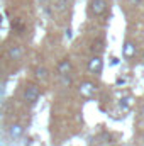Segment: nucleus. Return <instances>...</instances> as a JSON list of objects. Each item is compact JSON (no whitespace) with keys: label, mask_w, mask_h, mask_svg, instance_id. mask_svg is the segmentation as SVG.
I'll return each mask as SVG.
<instances>
[{"label":"nucleus","mask_w":144,"mask_h":146,"mask_svg":"<svg viewBox=\"0 0 144 146\" xmlns=\"http://www.w3.org/2000/svg\"><path fill=\"white\" fill-rule=\"evenodd\" d=\"M39 95H41V88H39V85H36V83H29L26 87V90H24V100L27 104H34L37 99H39Z\"/></svg>","instance_id":"f257e3e1"},{"label":"nucleus","mask_w":144,"mask_h":146,"mask_svg":"<svg viewBox=\"0 0 144 146\" xmlns=\"http://www.w3.org/2000/svg\"><path fill=\"white\" fill-rule=\"evenodd\" d=\"M107 9V0H92L90 2V10L93 15H102Z\"/></svg>","instance_id":"f03ea898"},{"label":"nucleus","mask_w":144,"mask_h":146,"mask_svg":"<svg viewBox=\"0 0 144 146\" xmlns=\"http://www.w3.org/2000/svg\"><path fill=\"white\" fill-rule=\"evenodd\" d=\"M102 68H104V61H102V58H100L98 54L88 60V70L92 73H100Z\"/></svg>","instance_id":"7ed1b4c3"},{"label":"nucleus","mask_w":144,"mask_h":146,"mask_svg":"<svg viewBox=\"0 0 144 146\" xmlns=\"http://www.w3.org/2000/svg\"><path fill=\"white\" fill-rule=\"evenodd\" d=\"M24 48L20 46V44H14L9 51H7V54H9V58L10 60H14V61H19V60H22V56H24Z\"/></svg>","instance_id":"20e7f679"},{"label":"nucleus","mask_w":144,"mask_h":146,"mask_svg":"<svg viewBox=\"0 0 144 146\" xmlns=\"http://www.w3.org/2000/svg\"><path fill=\"white\" fill-rule=\"evenodd\" d=\"M80 94H81L83 97H92V95L95 94V85H93L92 82H83V83L80 85Z\"/></svg>","instance_id":"39448f33"},{"label":"nucleus","mask_w":144,"mask_h":146,"mask_svg":"<svg viewBox=\"0 0 144 146\" xmlns=\"http://www.w3.org/2000/svg\"><path fill=\"white\" fill-rule=\"evenodd\" d=\"M122 54H124L126 58L136 56V44H134L132 41H127V42L124 44V48H122Z\"/></svg>","instance_id":"423d86ee"},{"label":"nucleus","mask_w":144,"mask_h":146,"mask_svg":"<svg viewBox=\"0 0 144 146\" xmlns=\"http://www.w3.org/2000/svg\"><path fill=\"white\" fill-rule=\"evenodd\" d=\"M70 72H71V61L70 60H63L58 65V73L59 75H70Z\"/></svg>","instance_id":"0eeeda50"},{"label":"nucleus","mask_w":144,"mask_h":146,"mask_svg":"<svg viewBox=\"0 0 144 146\" xmlns=\"http://www.w3.org/2000/svg\"><path fill=\"white\" fill-rule=\"evenodd\" d=\"M9 133H10L12 138H20L22 136V126L20 124H12L10 129H9Z\"/></svg>","instance_id":"6e6552de"},{"label":"nucleus","mask_w":144,"mask_h":146,"mask_svg":"<svg viewBox=\"0 0 144 146\" xmlns=\"http://www.w3.org/2000/svg\"><path fill=\"white\" fill-rule=\"evenodd\" d=\"M36 76L39 78V80H46V78H48V70H46V68H42V66H41V68H37V70H36Z\"/></svg>","instance_id":"1a4fd4ad"},{"label":"nucleus","mask_w":144,"mask_h":146,"mask_svg":"<svg viewBox=\"0 0 144 146\" xmlns=\"http://www.w3.org/2000/svg\"><path fill=\"white\" fill-rule=\"evenodd\" d=\"M131 106H132V99H131V97H126V99L120 100V107H122V109H129Z\"/></svg>","instance_id":"9d476101"},{"label":"nucleus","mask_w":144,"mask_h":146,"mask_svg":"<svg viewBox=\"0 0 144 146\" xmlns=\"http://www.w3.org/2000/svg\"><path fill=\"white\" fill-rule=\"evenodd\" d=\"M66 9V0H58V3H56V10H65Z\"/></svg>","instance_id":"9b49d317"},{"label":"nucleus","mask_w":144,"mask_h":146,"mask_svg":"<svg viewBox=\"0 0 144 146\" xmlns=\"http://www.w3.org/2000/svg\"><path fill=\"white\" fill-rule=\"evenodd\" d=\"M93 51H97V53H100L102 49H104V46H102V41H97V42H93V48H92Z\"/></svg>","instance_id":"f8f14e48"},{"label":"nucleus","mask_w":144,"mask_h":146,"mask_svg":"<svg viewBox=\"0 0 144 146\" xmlns=\"http://www.w3.org/2000/svg\"><path fill=\"white\" fill-rule=\"evenodd\" d=\"M141 2H143V0H129V3H131V5H139Z\"/></svg>","instance_id":"ddd939ff"},{"label":"nucleus","mask_w":144,"mask_h":146,"mask_svg":"<svg viewBox=\"0 0 144 146\" xmlns=\"http://www.w3.org/2000/svg\"><path fill=\"white\" fill-rule=\"evenodd\" d=\"M141 114H143V115H144V106H143V109H141Z\"/></svg>","instance_id":"4468645a"},{"label":"nucleus","mask_w":144,"mask_h":146,"mask_svg":"<svg viewBox=\"0 0 144 146\" xmlns=\"http://www.w3.org/2000/svg\"><path fill=\"white\" fill-rule=\"evenodd\" d=\"M39 2H46V0H39Z\"/></svg>","instance_id":"2eb2a0df"},{"label":"nucleus","mask_w":144,"mask_h":146,"mask_svg":"<svg viewBox=\"0 0 144 146\" xmlns=\"http://www.w3.org/2000/svg\"><path fill=\"white\" fill-rule=\"evenodd\" d=\"M143 141H144V138H143Z\"/></svg>","instance_id":"dca6fc26"}]
</instances>
